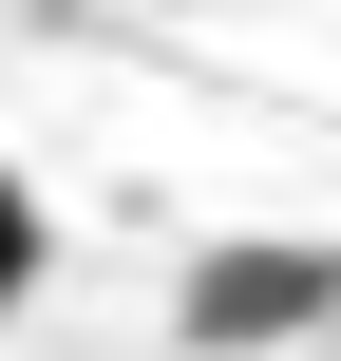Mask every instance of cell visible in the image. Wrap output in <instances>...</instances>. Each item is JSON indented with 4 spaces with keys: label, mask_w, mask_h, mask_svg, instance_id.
<instances>
[{
    "label": "cell",
    "mask_w": 341,
    "mask_h": 361,
    "mask_svg": "<svg viewBox=\"0 0 341 361\" xmlns=\"http://www.w3.org/2000/svg\"><path fill=\"white\" fill-rule=\"evenodd\" d=\"M341 305V247H209V286H190V343L247 361V343H304Z\"/></svg>",
    "instance_id": "1"
},
{
    "label": "cell",
    "mask_w": 341,
    "mask_h": 361,
    "mask_svg": "<svg viewBox=\"0 0 341 361\" xmlns=\"http://www.w3.org/2000/svg\"><path fill=\"white\" fill-rule=\"evenodd\" d=\"M38 267H57V228H38V190H19V171H0V324H19V305H38Z\"/></svg>",
    "instance_id": "2"
}]
</instances>
